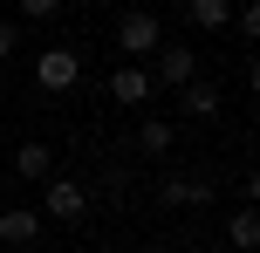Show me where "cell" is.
Wrapping results in <instances>:
<instances>
[{
  "label": "cell",
  "instance_id": "6da1fadb",
  "mask_svg": "<svg viewBox=\"0 0 260 253\" xmlns=\"http://www.w3.org/2000/svg\"><path fill=\"white\" fill-rule=\"evenodd\" d=\"M117 41L130 55H151V48H165V27H157V14H123L117 21Z\"/></svg>",
  "mask_w": 260,
  "mask_h": 253
},
{
  "label": "cell",
  "instance_id": "277c9868",
  "mask_svg": "<svg viewBox=\"0 0 260 253\" xmlns=\"http://www.w3.org/2000/svg\"><path fill=\"white\" fill-rule=\"evenodd\" d=\"M82 212H89V192H82V185H69V178H48V219L76 226Z\"/></svg>",
  "mask_w": 260,
  "mask_h": 253
},
{
  "label": "cell",
  "instance_id": "52a82bcc",
  "mask_svg": "<svg viewBox=\"0 0 260 253\" xmlns=\"http://www.w3.org/2000/svg\"><path fill=\"white\" fill-rule=\"evenodd\" d=\"M110 96H117V103H130V110H137V103H144V96H151V76H144V68H137V62H123V68H117V76H110Z\"/></svg>",
  "mask_w": 260,
  "mask_h": 253
},
{
  "label": "cell",
  "instance_id": "8fae6325",
  "mask_svg": "<svg viewBox=\"0 0 260 253\" xmlns=\"http://www.w3.org/2000/svg\"><path fill=\"white\" fill-rule=\"evenodd\" d=\"M226 21H233V7H226V0H192V27H206V34H219Z\"/></svg>",
  "mask_w": 260,
  "mask_h": 253
},
{
  "label": "cell",
  "instance_id": "4fadbf2b",
  "mask_svg": "<svg viewBox=\"0 0 260 253\" xmlns=\"http://www.w3.org/2000/svg\"><path fill=\"white\" fill-rule=\"evenodd\" d=\"M130 185H137V178H130V171H103V199H123Z\"/></svg>",
  "mask_w": 260,
  "mask_h": 253
},
{
  "label": "cell",
  "instance_id": "9c48e42d",
  "mask_svg": "<svg viewBox=\"0 0 260 253\" xmlns=\"http://www.w3.org/2000/svg\"><path fill=\"white\" fill-rule=\"evenodd\" d=\"M14 171H21V178H55L48 144H21V151H14Z\"/></svg>",
  "mask_w": 260,
  "mask_h": 253
},
{
  "label": "cell",
  "instance_id": "e0dca14e",
  "mask_svg": "<svg viewBox=\"0 0 260 253\" xmlns=\"http://www.w3.org/2000/svg\"><path fill=\"white\" fill-rule=\"evenodd\" d=\"M144 253H165V246H144Z\"/></svg>",
  "mask_w": 260,
  "mask_h": 253
},
{
  "label": "cell",
  "instance_id": "7a4b0ae2",
  "mask_svg": "<svg viewBox=\"0 0 260 253\" xmlns=\"http://www.w3.org/2000/svg\"><path fill=\"white\" fill-rule=\"evenodd\" d=\"M76 76H82L76 48H48V55H41V62H35V82H41V89H69V82H76Z\"/></svg>",
  "mask_w": 260,
  "mask_h": 253
},
{
  "label": "cell",
  "instance_id": "2e32d148",
  "mask_svg": "<svg viewBox=\"0 0 260 253\" xmlns=\"http://www.w3.org/2000/svg\"><path fill=\"white\" fill-rule=\"evenodd\" d=\"M14 41H21V27H7V21H0V62L14 55Z\"/></svg>",
  "mask_w": 260,
  "mask_h": 253
},
{
  "label": "cell",
  "instance_id": "5b68a950",
  "mask_svg": "<svg viewBox=\"0 0 260 253\" xmlns=\"http://www.w3.org/2000/svg\"><path fill=\"white\" fill-rule=\"evenodd\" d=\"M0 240H7V246H35V240H41V212L7 205V212H0Z\"/></svg>",
  "mask_w": 260,
  "mask_h": 253
},
{
  "label": "cell",
  "instance_id": "ba28073f",
  "mask_svg": "<svg viewBox=\"0 0 260 253\" xmlns=\"http://www.w3.org/2000/svg\"><path fill=\"white\" fill-rule=\"evenodd\" d=\"M185 117H219V82H206V76L185 82Z\"/></svg>",
  "mask_w": 260,
  "mask_h": 253
},
{
  "label": "cell",
  "instance_id": "9a60e30c",
  "mask_svg": "<svg viewBox=\"0 0 260 253\" xmlns=\"http://www.w3.org/2000/svg\"><path fill=\"white\" fill-rule=\"evenodd\" d=\"M55 7H62V0H21V14H27V21H48Z\"/></svg>",
  "mask_w": 260,
  "mask_h": 253
},
{
  "label": "cell",
  "instance_id": "8992f818",
  "mask_svg": "<svg viewBox=\"0 0 260 253\" xmlns=\"http://www.w3.org/2000/svg\"><path fill=\"white\" fill-rule=\"evenodd\" d=\"M157 76H165V82H178V89H185V82L199 76V55L185 48V41H165V62H157Z\"/></svg>",
  "mask_w": 260,
  "mask_h": 253
},
{
  "label": "cell",
  "instance_id": "5bb4252c",
  "mask_svg": "<svg viewBox=\"0 0 260 253\" xmlns=\"http://www.w3.org/2000/svg\"><path fill=\"white\" fill-rule=\"evenodd\" d=\"M233 27H240V34H247V41L260 34V7H253V0H247V7H240V14H233Z\"/></svg>",
  "mask_w": 260,
  "mask_h": 253
},
{
  "label": "cell",
  "instance_id": "30bf717a",
  "mask_svg": "<svg viewBox=\"0 0 260 253\" xmlns=\"http://www.w3.org/2000/svg\"><path fill=\"white\" fill-rule=\"evenodd\" d=\"M226 240H233L240 253H253V246H260V219H253V205H240V212H233V226H226Z\"/></svg>",
  "mask_w": 260,
  "mask_h": 253
},
{
  "label": "cell",
  "instance_id": "7c38bea8",
  "mask_svg": "<svg viewBox=\"0 0 260 253\" xmlns=\"http://www.w3.org/2000/svg\"><path fill=\"white\" fill-rule=\"evenodd\" d=\"M137 151L144 158H165L171 151V123H137Z\"/></svg>",
  "mask_w": 260,
  "mask_h": 253
},
{
  "label": "cell",
  "instance_id": "3957f363",
  "mask_svg": "<svg viewBox=\"0 0 260 253\" xmlns=\"http://www.w3.org/2000/svg\"><path fill=\"white\" fill-rule=\"evenodd\" d=\"M219 192L206 185V178H192V171H178V178H165L157 185V205H212Z\"/></svg>",
  "mask_w": 260,
  "mask_h": 253
}]
</instances>
